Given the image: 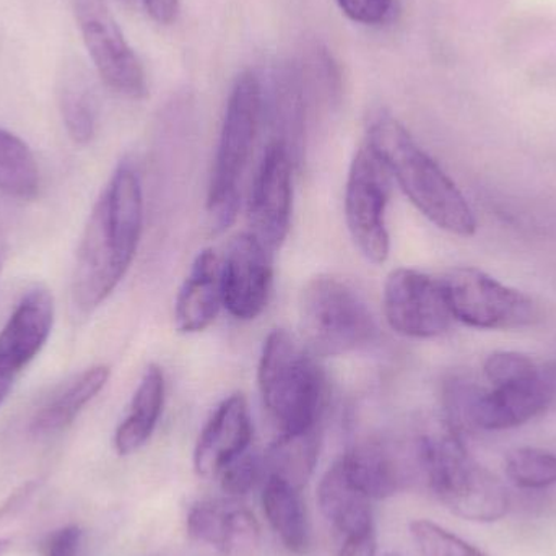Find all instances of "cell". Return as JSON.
I'll list each match as a JSON object with an SVG mask.
<instances>
[{"label": "cell", "mask_w": 556, "mask_h": 556, "mask_svg": "<svg viewBox=\"0 0 556 556\" xmlns=\"http://www.w3.org/2000/svg\"><path fill=\"white\" fill-rule=\"evenodd\" d=\"M143 194L132 163L121 162L88 218L75 261L72 296L93 313L132 266L142 237Z\"/></svg>", "instance_id": "6da1fadb"}, {"label": "cell", "mask_w": 556, "mask_h": 556, "mask_svg": "<svg viewBox=\"0 0 556 556\" xmlns=\"http://www.w3.org/2000/svg\"><path fill=\"white\" fill-rule=\"evenodd\" d=\"M366 143L431 224L460 238L477 233L476 214L466 195L391 114L378 111L369 117Z\"/></svg>", "instance_id": "7a4b0ae2"}, {"label": "cell", "mask_w": 556, "mask_h": 556, "mask_svg": "<svg viewBox=\"0 0 556 556\" xmlns=\"http://www.w3.org/2000/svg\"><path fill=\"white\" fill-rule=\"evenodd\" d=\"M415 457L434 495L453 515L479 525H490L508 515L505 485L470 456L464 438L450 428L421 438L415 446Z\"/></svg>", "instance_id": "3957f363"}, {"label": "cell", "mask_w": 556, "mask_h": 556, "mask_svg": "<svg viewBox=\"0 0 556 556\" xmlns=\"http://www.w3.org/2000/svg\"><path fill=\"white\" fill-rule=\"evenodd\" d=\"M257 382L281 433L316 428L326 401V376L301 340L283 329L270 332L261 353Z\"/></svg>", "instance_id": "277c9868"}, {"label": "cell", "mask_w": 556, "mask_h": 556, "mask_svg": "<svg viewBox=\"0 0 556 556\" xmlns=\"http://www.w3.org/2000/svg\"><path fill=\"white\" fill-rule=\"evenodd\" d=\"M263 114V84L254 72H243L228 98L208 186L207 212L215 231L230 227L237 217L241 179L250 166Z\"/></svg>", "instance_id": "5b68a950"}, {"label": "cell", "mask_w": 556, "mask_h": 556, "mask_svg": "<svg viewBox=\"0 0 556 556\" xmlns=\"http://www.w3.org/2000/svg\"><path fill=\"white\" fill-rule=\"evenodd\" d=\"M301 337L314 356H339L378 339V324L362 294L342 278L317 276L300 296Z\"/></svg>", "instance_id": "8992f818"}, {"label": "cell", "mask_w": 556, "mask_h": 556, "mask_svg": "<svg viewBox=\"0 0 556 556\" xmlns=\"http://www.w3.org/2000/svg\"><path fill=\"white\" fill-rule=\"evenodd\" d=\"M454 320L476 329L511 330L541 319L535 301L476 267H453L440 278Z\"/></svg>", "instance_id": "52a82bcc"}, {"label": "cell", "mask_w": 556, "mask_h": 556, "mask_svg": "<svg viewBox=\"0 0 556 556\" xmlns=\"http://www.w3.org/2000/svg\"><path fill=\"white\" fill-rule=\"evenodd\" d=\"M391 178V173L368 143L356 152L346 178V227L359 253L372 264L386 263L391 250L386 225Z\"/></svg>", "instance_id": "ba28073f"}, {"label": "cell", "mask_w": 556, "mask_h": 556, "mask_svg": "<svg viewBox=\"0 0 556 556\" xmlns=\"http://www.w3.org/2000/svg\"><path fill=\"white\" fill-rule=\"evenodd\" d=\"M84 38L85 48L101 80L121 97H147L142 62L121 31L104 0H68Z\"/></svg>", "instance_id": "9c48e42d"}, {"label": "cell", "mask_w": 556, "mask_h": 556, "mask_svg": "<svg viewBox=\"0 0 556 556\" xmlns=\"http://www.w3.org/2000/svg\"><path fill=\"white\" fill-rule=\"evenodd\" d=\"M382 304L391 329L410 339L443 336L454 320L440 278L414 269L389 274Z\"/></svg>", "instance_id": "30bf717a"}, {"label": "cell", "mask_w": 556, "mask_h": 556, "mask_svg": "<svg viewBox=\"0 0 556 556\" xmlns=\"http://www.w3.org/2000/svg\"><path fill=\"white\" fill-rule=\"evenodd\" d=\"M293 163L294 159L288 147L280 140H273L267 146L260 169L254 176L248 205L250 233L270 253L280 250L290 231Z\"/></svg>", "instance_id": "8fae6325"}, {"label": "cell", "mask_w": 556, "mask_h": 556, "mask_svg": "<svg viewBox=\"0 0 556 556\" xmlns=\"http://www.w3.org/2000/svg\"><path fill=\"white\" fill-rule=\"evenodd\" d=\"M273 253L251 233L228 244L222 263V298L231 316L253 320L263 314L273 291Z\"/></svg>", "instance_id": "7c38bea8"}, {"label": "cell", "mask_w": 556, "mask_h": 556, "mask_svg": "<svg viewBox=\"0 0 556 556\" xmlns=\"http://www.w3.org/2000/svg\"><path fill=\"white\" fill-rule=\"evenodd\" d=\"M54 326V298L46 288L29 290L0 330V378L15 382L39 355Z\"/></svg>", "instance_id": "4fadbf2b"}, {"label": "cell", "mask_w": 556, "mask_h": 556, "mask_svg": "<svg viewBox=\"0 0 556 556\" xmlns=\"http://www.w3.org/2000/svg\"><path fill=\"white\" fill-rule=\"evenodd\" d=\"M253 440L250 404L241 392L225 399L199 434L194 470L199 477L220 476L225 467L248 453Z\"/></svg>", "instance_id": "5bb4252c"}, {"label": "cell", "mask_w": 556, "mask_h": 556, "mask_svg": "<svg viewBox=\"0 0 556 556\" xmlns=\"http://www.w3.org/2000/svg\"><path fill=\"white\" fill-rule=\"evenodd\" d=\"M188 532L199 544L224 554L251 548L260 541V525L240 500H207L189 509Z\"/></svg>", "instance_id": "9a60e30c"}, {"label": "cell", "mask_w": 556, "mask_h": 556, "mask_svg": "<svg viewBox=\"0 0 556 556\" xmlns=\"http://www.w3.org/2000/svg\"><path fill=\"white\" fill-rule=\"evenodd\" d=\"M222 298V263L214 250L198 254L175 303V327L181 333H198L217 319Z\"/></svg>", "instance_id": "2e32d148"}, {"label": "cell", "mask_w": 556, "mask_h": 556, "mask_svg": "<svg viewBox=\"0 0 556 556\" xmlns=\"http://www.w3.org/2000/svg\"><path fill=\"white\" fill-rule=\"evenodd\" d=\"M317 503L340 538L375 528L371 500L359 492L340 459L320 479Z\"/></svg>", "instance_id": "e0dca14e"}, {"label": "cell", "mask_w": 556, "mask_h": 556, "mask_svg": "<svg viewBox=\"0 0 556 556\" xmlns=\"http://www.w3.org/2000/svg\"><path fill=\"white\" fill-rule=\"evenodd\" d=\"M111 369L104 365L91 366L61 386L31 420L36 437H52L74 424L80 412L103 391L110 381Z\"/></svg>", "instance_id": "ac0fdd59"}, {"label": "cell", "mask_w": 556, "mask_h": 556, "mask_svg": "<svg viewBox=\"0 0 556 556\" xmlns=\"http://www.w3.org/2000/svg\"><path fill=\"white\" fill-rule=\"evenodd\" d=\"M163 405L165 376L160 366L150 365L130 401L129 414L114 434V450L119 456H130L149 443L162 417Z\"/></svg>", "instance_id": "d6986e66"}, {"label": "cell", "mask_w": 556, "mask_h": 556, "mask_svg": "<svg viewBox=\"0 0 556 556\" xmlns=\"http://www.w3.org/2000/svg\"><path fill=\"white\" fill-rule=\"evenodd\" d=\"M340 460L359 492L371 502L391 498L407 482L404 464L386 444H359Z\"/></svg>", "instance_id": "ffe728a7"}, {"label": "cell", "mask_w": 556, "mask_h": 556, "mask_svg": "<svg viewBox=\"0 0 556 556\" xmlns=\"http://www.w3.org/2000/svg\"><path fill=\"white\" fill-rule=\"evenodd\" d=\"M263 508L278 541L293 555H304L311 545L309 522L300 490L281 480L266 477Z\"/></svg>", "instance_id": "44dd1931"}, {"label": "cell", "mask_w": 556, "mask_h": 556, "mask_svg": "<svg viewBox=\"0 0 556 556\" xmlns=\"http://www.w3.org/2000/svg\"><path fill=\"white\" fill-rule=\"evenodd\" d=\"M319 446L316 428L296 434L281 433L263 456L264 479L273 477L301 492L316 469Z\"/></svg>", "instance_id": "7402d4cb"}, {"label": "cell", "mask_w": 556, "mask_h": 556, "mask_svg": "<svg viewBox=\"0 0 556 556\" xmlns=\"http://www.w3.org/2000/svg\"><path fill=\"white\" fill-rule=\"evenodd\" d=\"M273 123L276 139L300 160L304 134V98L300 74L294 67L278 68L274 77Z\"/></svg>", "instance_id": "603a6c76"}, {"label": "cell", "mask_w": 556, "mask_h": 556, "mask_svg": "<svg viewBox=\"0 0 556 556\" xmlns=\"http://www.w3.org/2000/svg\"><path fill=\"white\" fill-rule=\"evenodd\" d=\"M41 188V175L31 149L15 134L0 127V192L31 201Z\"/></svg>", "instance_id": "cb8c5ba5"}, {"label": "cell", "mask_w": 556, "mask_h": 556, "mask_svg": "<svg viewBox=\"0 0 556 556\" xmlns=\"http://www.w3.org/2000/svg\"><path fill=\"white\" fill-rule=\"evenodd\" d=\"M59 108L68 137L78 146H87L97 132L93 98L77 68L65 65L59 77Z\"/></svg>", "instance_id": "d4e9b609"}, {"label": "cell", "mask_w": 556, "mask_h": 556, "mask_svg": "<svg viewBox=\"0 0 556 556\" xmlns=\"http://www.w3.org/2000/svg\"><path fill=\"white\" fill-rule=\"evenodd\" d=\"M505 472L519 489H548L556 485V456L539 447H518L506 456Z\"/></svg>", "instance_id": "484cf974"}, {"label": "cell", "mask_w": 556, "mask_h": 556, "mask_svg": "<svg viewBox=\"0 0 556 556\" xmlns=\"http://www.w3.org/2000/svg\"><path fill=\"white\" fill-rule=\"evenodd\" d=\"M410 535L424 556H489L428 519L412 521Z\"/></svg>", "instance_id": "4316f807"}, {"label": "cell", "mask_w": 556, "mask_h": 556, "mask_svg": "<svg viewBox=\"0 0 556 556\" xmlns=\"http://www.w3.org/2000/svg\"><path fill=\"white\" fill-rule=\"evenodd\" d=\"M222 492L227 498L241 500L250 495L257 483L264 482L263 456L256 453H244L237 460L225 467L220 472Z\"/></svg>", "instance_id": "83f0119b"}, {"label": "cell", "mask_w": 556, "mask_h": 556, "mask_svg": "<svg viewBox=\"0 0 556 556\" xmlns=\"http://www.w3.org/2000/svg\"><path fill=\"white\" fill-rule=\"evenodd\" d=\"M541 369L534 359L518 352H495L483 363V375L492 386L532 378Z\"/></svg>", "instance_id": "f1b7e54d"}, {"label": "cell", "mask_w": 556, "mask_h": 556, "mask_svg": "<svg viewBox=\"0 0 556 556\" xmlns=\"http://www.w3.org/2000/svg\"><path fill=\"white\" fill-rule=\"evenodd\" d=\"M337 3L352 22L376 26L389 18L394 0H337Z\"/></svg>", "instance_id": "f546056e"}, {"label": "cell", "mask_w": 556, "mask_h": 556, "mask_svg": "<svg viewBox=\"0 0 556 556\" xmlns=\"http://www.w3.org/2000/svg\"><path fill=\"white\" fill-rule=\"evenodd\" d=\"M81 539L84 532L78 526H65L49 535L42 556H77Z\"/></svg>", "instance_id": "4dcf8cb0"}, {"label": "cell", "mask_w": 556, "mask_h": 556, "mask_svg": "<svg viewBox=\"0 0 556 556\" xmlns=\"http://www.w3.org/2000/svg\"><path fill=\"white\" fill-rule=\"evenodd\" d=\"M337 556H378V542H376V529L355 532L345 535L340 544Z\"/></svg>", "instance_id": "1f68e13d"}, {"label": "cell", "mask_w": 556, "mask_h": 556, "mask_svg": "<svg viewBox=\"0 0 556 556\" xmlns=\"http://www.w3.org/2000/svg\"><path fill=\"white\" fill-rule=\"evenodd\" d=\"M147 13L159 25H172L179 13V0H143Z\"/></svg>", "instance_id": "d6a6232c"}, {"label": "cell", "mask_w": 556, "mask_h": 556, "mask_svg": "<svg viewBox=\"0 0 556 556\" xmlns=\"http://www.w3.org/2000/svg\"><path fill=\"white\" fill-rule=\"evenodd\" d=\"M7 257V231L3 228L2 220H0V270H2L3 263Z\"/></svg>", "instance_id": "836d02e7"}, {"label": "cell", "mask_w": 556, "mask_h": 556, "mask_svg": "<svg viewBox=\"0 0 556 556\" xmlns=\"http://www.w3.org/2000/svg\"><path fill=\"white\" fill-rule=\"evenodd\" d=\"M12 388L13 381L0 378V405L3 404V401H5L7 395H9V392L12 391Z\"/></svg>", "instance_id": "e575fe53"}, {"label": "cell", "mask_w": 556, "mask_h": 556, "mask_svg": "<svg viewBox=\"0 0 556 556\" xmlns=\"http://www.w3.org/2000/svg\"><path fill=\"white\" fill-rule=\"evenodd\" d=\"M7 545H9V542L3 541V539H0V555H2L3 552H5Z\"/></svg>", "instance_id": "d590c367"}, {"label": "cell", "mask_w": 556, "mask_h": 556, "mask_svg": "<svg viewBox=\"0 0 556 556\" xmlns=\"http://www.w3.org/2000/svg\"><path fill=\"white\" fill-rule=\"evenodd\" d=\"M384 556H401V555L388 554V555H384Z\"/></svg>", "instance_id": "8d00e7d4"}]
</instances>
